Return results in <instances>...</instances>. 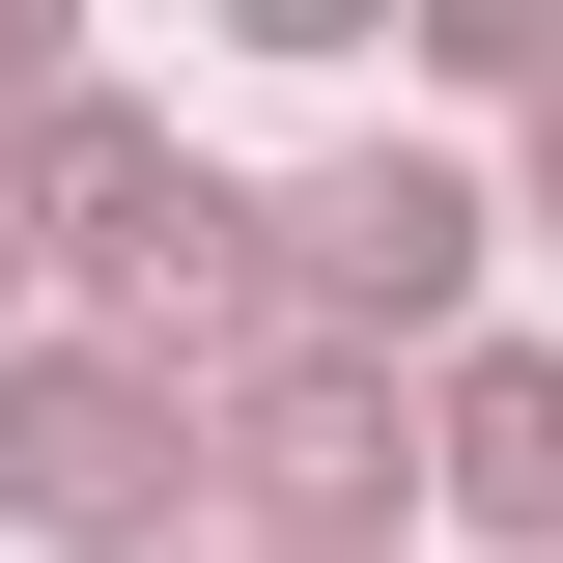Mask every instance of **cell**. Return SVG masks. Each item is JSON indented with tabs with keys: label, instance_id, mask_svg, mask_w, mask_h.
I'll use <instances>...</instances> for the list:
<instances>
[{
	"label": "cell",
	"instance_id": "6da1fadb",
	"mask_svg": "<svg viewBox=\"0 0 563 563\" xmlns=\"http://www.w3.org/2000/svg\"><path fill=\"white\" fill-rule=\"evenodd\" d=\"M0 536L29 563H198L225 479H198V395L141 339H85V310H29L0 339Z\"/></svg>",
	"mask_w": 563,
	"mask_h": 563
},
{
	"label": "cell",
	"instance_id": "7a4b0ae2",
	"mask_svg": "<svg viewBox=\"0 0 563 563\" xmlns=\"http://www.w3.org/2000/svg\"><path fill=\"white\" fill-rule=\"evenodd\" d=\"M479 254H507V169H451V141L282 169V339H339V366H451L479 339Z\"/></svg>",
	"mask_w": 563,
	"mask_h": 563
},
{
	"label": "cell",
	"instance_id": "3957f363",
	"mask_svg": "<svg viewBox=\"0 0 563 563\" xmlns=\"http://www.w3.org/2000/svg\"><path fill=\"white\" fill-rule=\"evenodd\" d=\"M198 479H225V536H282V563H395L422 536V395L339 366V339H254L198 395Z\"/></svg>",
	"mask_w": 563,
	"mask_h": 563
},
{
	"label": "cell",
	"instance_id": "277c9868",
	"mask_svg": "<svg viewBox=\"0 0 563 563\" xmlns=\"http://www.w3.org/2000/svg\"><path fill=\"white\" fill-rule=\"evenodd\" d=\"M422 536H479V563H563V339H451L422 366Z\"/></svg>",
	"mask_w": 563,
	"mask_h": 563
},
{
	"label": "cell",
	"instance_id": "5b68a950",
	"mask_svg": "<svg viewBox=\"0 0 563 563\" xmlns=\"http://www.w3.org/2000/svg\"><path fill=\"white\" fill-rule=\"evenodd\" d=\"M169 169H198V141L141 113V85H57V113L0 141V198H29V282H113L141 225H169Z\"/></svg>",
	"mask_w": 563,
	"mask_h": 563
},
{
	"label": "cell",
	"instance_id": "8992f818",
	"mask_svg": "<svg viewBox=\"0 0 563 563\" xmlns=\"http://www.w3.org/2000/svg\"><path fill=\"white\" fill-rule=\"evenodd\" d=\"M422 85L536 141V113H563V0H422Z\"/></svg>",
	"mask_w": 563,
	"mask_h": 563
},
{
	"label": "cell",
	"instance_id": "52a82bcc",
	"mask_svg": "<svg viewBox=\"0 0 563 563\" xmlns=\"http://www.w3.org/2000/svg\"><path fill=\"white\" fill-rule=\"evenodd\" d=\"M57 85H85V57H57V0H0V141L57 113Z\"/></svg>",
	"mask_w": 563,
	"mask_h": 563
},
{
	"label": "cell",
	"instance_id": "ba28073f",
	"mask_svg": "<svg viewBox=\"0 0 563 563\" xmlns=\"http://www.w3.org/2000/svg\"><path fill=\"white\" fill-rule=\"evenodd\" d=\"M507 225H563V113H536V169H507Z\"/></svg>",
	"mask_w": 563,
	"mask_h": 563
},
{
	"label": "cell",
	"instance_id": "9c48e42d",
	"mask_svg": "<svg viewBox=\"0 0 563 563\" xmlns=\"http://www.w3.org/2000/svg\"><path fill=\"white\" fill-rule=\"evenodd\" d=\"M0 339H29V198H0Z\"/></svg>",
	"mask_w": 563,
	"mask_h": 563
},
{
	"label": "cell",
	"instance_id": "30bf717a",
	"mask_svg": "<svg viewBox=\"0 0 563 563\" xmlns=\"http://www.w3.org/2000/svg\"><path fill=\"white\" fill-rule=\"evenodd\" d=\"M198 563H282V536H198ZM395 563H422V536H395Z\"/></svg>",
	"mask_w": 563,
	"mask_h": 563
}]
</instances>
